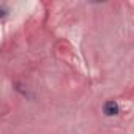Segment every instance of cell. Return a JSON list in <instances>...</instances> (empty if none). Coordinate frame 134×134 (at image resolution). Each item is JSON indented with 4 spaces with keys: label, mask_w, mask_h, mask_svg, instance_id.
<instances>
[{
    "label": "cell",
    "mask_w": 134,
    "mask_h": 134,
    "mask_svg": "<svg viewBox=\"0 0 134 134\" xmlns=\"http://www.w3.org/2000/svg\"><path fill=\"white\" fill-rule=\"evenodd\" d=\"M103 110H104V114L107 117H112V115H117L120 112V107H118V104L115 101H106L104 106H103Z\"/></svg>",
    "instance_id": "cell-1"
}]
</instances>
